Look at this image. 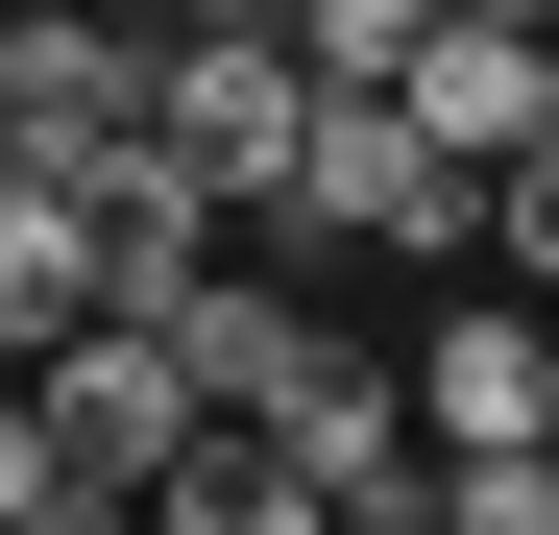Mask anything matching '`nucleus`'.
<instances>
[{"instance_id": "obj_5", "label": "nucleus", "mask_w": 559, "mask_h": 535, "mask_svg": "<svg viewBox=\"0 0 559 535\" xmlns=\"http://www.w3.org/2000/svg\"><path fill=\"white\" fill-rule=\"evenodd\" d=\"M414 438H438V463H462V438H559V317L535 293H438V341H414Z\"/></svg>"}, {"instance_id": "obj_2", "label": "nucleus", "mask_w": 559, "mask_h": 535, "mask_svg": "<svg viewBox=\"0 0 559 535\" xmlns=\"http://www.w3.org/2000/svg\"><path fill=\"white\" fill-rule=\"evenodd\" d=\"M293 98H317V73L267 49V0H195V25H146V146L195 170L243 243H267V170H293Z\"/></svg>"}, {"instance_id": "obj_7", "label": "nucleus", "mask_w": 559, "mask_h": 535, "mask_svg": "<svg viewBox=\"0 0 559 535\" xmlns=\"http://www.w3.org/2000/svg\"><path fill=\"white\" fill-rule=\"evenodd\" d=\"M146 511H170V535H317V463H293L267 414H195V438L146 463Z\"/></svg>"}, {"instance_id": "obj_1", "label": "nucleus", "mask_w": 559, "mask_h": 535, "mask_svg": "<svg viewBox=\"0 0 559 535\" xmlns=\"http://www.w3.org/2000/svg\"><path fill=\"white\" fill-rule=\"evenodd\" d=\"M267 243H390V268H487V195L414 146L390 73H317L293 98V170H267Z\"/></svg>"}, {"instance_id": "obj_6", "label": "nucleus", "mask_w": 559, "mask_h": 535, "mask_svg": "<svg viewBox=\"0 0 559 535\" xmlns=\"http://www.w3.org/2000/svg\"><path fill=\"white\" fill-rule=\"evenodd\" d=\"M73 219H98V317H170V293L243 243V219H219V195H195L146 122H122V146H73Z\"/></svg>"}, {"instance_id": "obj_4", "label": "nucleus", "mask_w": 559, "mask_h": 535, "mask_svg": "<svg viewBox=\"0 0 559 535\" xmlns=\"http://www.w3.org/2000/svg\"><path fill=\"white\" fill-rule=\"evenodd\" d=\"M390 98H414V146H438V170H511V146H559V25L438 0V25L390 49Z\"/></svg>"}, {"instance_id": "obj_12", "label": "nucleus", "mask_w": 559, "mask_h": 535, "mask_svg": "<svg viewBox=\"0 0 559 535\" xmlns=\"http://www.w3.org/2000/svg\"><path fill=\"white\" fill-rule=\"evenodd\" d=\"M98 25H195V0H98Z\"/></svg>"}, {"instance_id": "obj_8", "label": "nucleus", "mask_w": 559, "mask_h": 535, "mask_svg": "<svg viewBox=\"0 0 559 535\" xmlns=\"http://www.w3.org/2000/svg\"><path fill=\"white\" fill-rule=\"evenodd\" d=\"M438 535H559V438H462V463H438Z\"/></svg>"}, {"instance_id": "obj_10", "label": "nucleus", "mask_w": 559, "mask_h": 535, "mask_svg": "<svg viewBox=\"0 0 559 535\" xmlns=\"http://www.w3.org/2000/svg\"><path fill=\"white\" fill-rule=\"evenodd\" d=\"M462 195H487V268H535V293H559V146H511V170H462Z\"/></svg>"}, {"instance_id": "obj_9", "label": "nucleus", "mask_w": 559, "mask_h": 535, "mask_svg": "<svg viewBox=\"0 0 559 535\" xmlns=\"http://www.w3.org/2000/svg\"><path fill=\"white\" fill-rule=\"evenodd\" d=\"M414 25H438V0H267V49H293V73H390Z\"/></svg>"}, {"instance_id": "obj_11", "label": "nucleus", "mask_w": 559, "mask_h": 535, "mask_svg": "<svg viewBox=\"0 0 559 535\" xmlns=\"http://www.w3.org/2000/svg\"><path fill=\"white\" fill-rule=\"evenodd\" d=\"M0 535H73V463H49V414H25V366H0Z\"/></svg>"}, {"instance_id": "obj_3", "label": "nucleus", "mask_w": 559, "mask_h": 535, "mask_svg": "<svg viewBox=\"0 0 559 535\" xmlns=\"http://www.w3.org/2000/svg\"><path fill=\"white\" fill-rule=\"evenodd\" d=\"M25 414H49L73 511H146V463L195 438V366H170V317H73V341H25Z\"/></svg>"}]
</instances>
